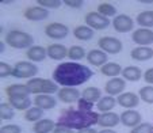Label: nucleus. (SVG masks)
I'll use <instances>...</instances> for the list:
<instances>
[{"label": "nucleus", "mask_w": 153, "mask_h": 133, "mask_svg": "<svg viewBox=\"0 0 153 133\" xmlns=\"http://www.w3.org/2000/svg\"><path fill=\"white\" fill-rule=\"evenodd\" d=\"M8 102L11 103V106L14 107L15 110H19V111H26L31 107L33 102L30 98H12L8 99Z\"/></svg>", "instance_id": "nucleus-30"}, {"label": "nucleus", "mask_w": 153, "mask_h": 133, "mask_svg": "<svg viewBox=\"0 0 153 133\" xmlns=\"http://www.w3.org/2000/svg\"><path fill=\"white\" fill-rule=\"evenodd\" d=\"M122 68L118 63H114V61H108L107 64H104L103 66H100V73L103 76L107 78H118L122 73Z\"/></svg>", "instance_id": "nucleus-25"}, {"label": "nucleus", "mask_w": 153, "mask_h": 133, "mask_svg": "<svg viewBox=\"0 0 153 133\" xmlns=\"http://www.w3.org/2000/svg\"><path fill=\"white\" fill-rule=\"evenodd\" d=\"M0 133H22V128L16 124H8V125H3Z\"/></svg>", "instance_id": "nucleus-39"}, {"label": "nucleus", "mask_w": 153, "mask_h": 133, "mask_svg": "<svg viewBox=\"0 0 153 133\" xmlns=\"http://www.w3.org/2000/svg\"><path fill=\"white\" fill-rule=\"evenodd\" d=\"M81 98L92 102V103L99 102L100 98H102V90L98 88V87H95V86H90V87H87V88L83 90V93H81Z\"/></svg>", "instance_id": "nucleus-27"}, {"label": "nucleus", "mask_w": 153, "mask_h": 133, "mask_svg": "<svg viewBox=\"0 0 153 133\" xmlns=\"http://www.w3.org/2000/svg\"><path fill=\"white\" fill-rule=\"evenodd\" d=\"M62 3L65 4L67 7H69V8H81L84 4V0H62Z\"/></svg>", "instance_id": "nucleus-41"}, {"label": "nucleus", "mask_w": 153, "mask_h": 133, "mask_svg": "<svg viewBox=\"0 0 153 133\" xmlns=\"http://www.w3.org/2000/svg\"><path fill=\"white\" fill-rule=\"evenodd\" d=\"M125 87H126V80L123 78H111L110 80H107L104 84V91L107 95L111 96H118L123 93Z\"/></svg>", "instance_id": "nucleus-12"}, {"label": "nucleus", "mask_w": 153, "mask_h": 133, "mask_svg": "<svg viewBox=\"0 0 153 133\" xmlns=\"http://www.w3.org/2000/svg\"><path fill=\"white\" fill-rule=\"evenodd\" d=\"M37 4L39 7H43L46 10H56V8H60L62 6V0H37Z\"/></svg>", "instance_id": "nucleus-36"}, {"label": "nucleus", "mask_w": 153, "mask_h": 133, "mask_svg": "<svg viewBox=\"0 0 153 133\" xmlns=\"http://www.w3.org/2000/svg\"><path fill=\"white\" fill-rule=\"evenodd\" d=\"M142 78H144V80L146 81L149 86H153V66L152 68H148V69L145 71Z\"/></svg>", "instance_id": "nucleus-42"}, {"label": "nucleus", "mask_w": 153, "mask_h": 133, "mask_svg": "<svg viewBox=\"0 0 153 133\" xmlns=\"http://www.w3.org/2000/svg\"><path fill=\"white\" fill-rule=\"evenodd\" d=\"M34 106L45 110H52L57 106V99L53 95H48V94H41V95H35L34 98Z\"/></svg>", "instance_id": "nucleus-18"}, {"label": "nucleus", "mask_w": 153, "mask_h": 133, "mask_svg": "<svg viewBox=\"0 0 153 133\" xmlns=\"http://www.w3.org/2000/svg\"><path fill=\"white\" fill-rule=\"evenodd\" d=\"M85 25L88 27H91L92 30H104L111 25V20L108 18L100 15L98 11H91L85 15L84 18Z\"/></svg>", "instance_id": "nucleus-7"}, {"label": "nucleus", "mask_w": 153, "mask_h": 133, "mask_svg": "<svg viewBox=\"0 0 153 133\" xmlns=\"http://www.w3.org/2000/svg\"><path fill=\"white\" fill-rule=\"evenodd\" d=\"M140 3H142V4H153V0H140Z\"/></svg>", "instance_id": "nucleus-46"}, {"label": "nucleus", "mask_w": 153, "mask_h": 133, "mask_svg": "<svg viewBox=\"0 0 153 133\" xmlns=\"http://www.w3.org/2000/svg\"><path fill=\"white\" fill-rule=\"evenodd\" d=\"M27 86L31 90V94L34 95H41V94H48V95H53V94L58 93V84L54 80L50 79H43V78H33L27 80Z\"/></svg>", "instance_id": "nucleus-4"}, {"label": "nucleus", "mask_w": 153, "mask_h": 133, "mask_svg": "<svg viewBox=\"0 0 153 133\" xmlns=\"http://www.w3.org/2000/svg\"><path fill=\"white\" fill-rule=\"evenodd\" d=\"M15 109L11 106L10 102H3L0 105V118L1 121H10L15 117Z\"/></svg>", "instance_id": "nucleus-33"}, {"label": "nucleus", "mask_w": 153, "mask_h": 133, "mask_svg": "<svg viewBox=\"0 0 153 133\" xmlns=\"http://www.w3.org/2000/svg\"><path fill=\"white\" fill-rule=\"evenodd\" d=\"M42 117H43V110L37 106H31L29 110L25 111V120L29 122H34L35 124L39 120H42Z\"/></svg>", "instance_id": "nucleus-31"}, {"label": "nucleus", "mask_w": 153, "mask_h": 133, "mask_svg": "<svg viewBox=\"0 0 153 133\" xmlns=\"http://www.w3.org/2000/svg\"><path fill=\"white\" fill-rule=\"evenodd\" d=\"M98 133H117L115 130H113V129H110V128H103V129L100 130V132H98Z\"/></svg>", "instance_id": "nucleus-45"}, {"label": "nucleus", "mask_w": 153, "mask_h": 133, "mask_svg": "<svg viewBox=\"0 0 153 133\" xmlns=\"http://www.w3.org/2000/svg\"><path fill=\"white\" fill-rule=\"evenodd\" d=\"M94 76L91 68L80 63H61L53 71V80L62 87H77L88 81Z\"/></svg>", "instance_id": "nucleus-1"}, {"label": "nucleus", "mask_w": 153, "mask_h": 133, "mask_svg": "<svg viewBox=\"0 0 153 133\" xmlns=\"http://www.w3.org/2000/svg\"><path fill=\"white\" fill-rule=\"evenodd\" d=\"M53 133H75L73 129H69L67 126H62V125H56V129L53 130Z\"/></svg>", "instance_id": "nucleus-43"}, {"label": "nucleus", "mask_w": 153, "mask_h": 133, "mask_svg": "<svg viewBox=\"0 0 153 133\" xmlns=\"http://www.w3.org/2000/svg\"><path fill=\"white\" fill-rule=\"evenodd\" d=\"M114 30L118 33H130L133 31L134 27V20L126 14H119L111 22Z\"/></svg>", "instance_id": "nucleus-9"}, {"label": "nucleus", "mask_w": 153, "mask_h": 133, "mask_svg": "<svg viewBox=\"0 0 153 133\" xmlns=\"http://www.w3.org/2000/svg\"><path fill=\"white\" fill-rule=\"evenodd\" d=\"M131 41L137 43L138 46H149L153 43V30L152 29H140L133 30Z\"/></svg>", "instance_id": "nucleus-10"}, {"label": "nucleus", "mask_w": 153, "mask_h": 133, "mask_svg": "<svg viewBox=\"0 0 153 133\" xmlns=\"http://www.w3.org/2000/svg\"><path fill=\"white\" fill-rule=\"evenodd\" d=\"M1 3L3 4H10V3H14V0H3Z\"/></svg>", "instance_id": "nucleus-48"}, {"label": "nucleus", "mask_w": 153, "mask_h": 133, "mask_svg": "<svg viewBox=\"0 0 153 133\" xmlns=\"http://www.w3.org/2000/svg\"><path fill=\"white\" fill-rule=\"evenodd\" d=\"M87 61L94 66H103L104 64L108 63V56L100 49H92L87 53Z\"/></svg>", "instance_id": "nucleus-17"}, {"label": "nucleus", "mask_w": 153, "mask_h": 133, "mask_svg": "<svg viewBox=\"0 0 153 133\" xmlns=\"http://www.w3.org/2000/svg\"><path fill=\"white\" fill-rule=\"evenodd\" d=\"M57 122H54L50 118H42L33 125V132L34 133H52L56 129Z\"/></svg>", "instance_id": "nucleus-23"}, {"label": "nucleus", "mask_w": 153, "mask_h": 133, "mask_svg": "<svg viewBox=\"0 0 153 133\" xmlns=\"http://www.w3.org/2000/svg\"><path fill=\"white\" fill-rule=\"evenodd\" d=\"M48 56L46 48L41 46V45H33L30 49L26 50V57L29 58V61L31 63H42Z\"/></svg>", "instance_id": "nucleus-20"}, {"label": "nucleus", "mask_w": 153, "mask_h": 133, "mask_svg": "<svg viewBox=\"0 0 153 133\" xmlns=\"http://www.w3.org/2000/svg\"><path fill=\"white\" fill-rule=\"evenodd\" d=\"M45 34L52 40H64L69 34V29H68L67 25L60 23V22H53V23L46 25Z\"/></svg>", "instance_id": "nucleus-8"}, {"label": "nucleus", "mask_w": 153, "mask_h": 133, "mask_svg": "<svg viewBox=\"0 0 153 133\" xmlns=\"http://www.w3.org/2000/svg\"><path fill=\"white\" fill-rule=\"evenodd\" d=\"M38 66L35 63L31 61H18L14 65L12 76L16 79H33L38 73Z\"/></svg>", "instance_id": "nucleus-5"}, {"label": "nucleus", "mask_w": 153, "mask_h": 133, "mask_svg": "<svg viewBox=\"0 0 153 133\" xmlns=\"http://www.w3.org/2000/svg\"><path fill=\"white\" fill-rule=\"evenodd\" d=\"M57 98L64 103H73L77 102L81 96L79 90H76V87H61L57 93Z\"/></svg>", "instance_id": "nucleus-15"}, {"label": "nucleus", "mask_w": 153, "mask_h": 133, "mask_svg": "<svg viewBox=\"0 0 153 133\" xmlns=\"http://www.w3.org/2000/svg\"><path fill=\"white\" fill-rule=\"evenodd\" d=\"M94 31L95 30H92L88 26H77L73 29V35L79 41H90L94 38Z\"/></svg>", "instance_id": "nucleus-29"}, {"label": "nucleus", "mask_w": 153, "mask_h": 133, "mask_svg": "<svg viewBox=\"0 0 153 133\" xmlns=\"http://www.w3.org/2000/svg\"><path fill=\"white\" fill-rule=\"evenodd\" d=\"M31 90L29 88L27 84L14 83L6 87V95L8 99L12 98H30Z\"/></svg>", "instance_id": "nucleus-11"}, {"label": "nucleus", "mask_w": 153, "mask_h": 133, "mask_svg": "<svg viewBox=\"0 0 153 133\" xmlns=\"http://www.w3.org/2000/svg\"><path fill=\"white\" fill-rule=\"evenodd\" d=\"M23 16L31 22H41V20H45L49 18V11L39 6H31L27 7L23 11Z\"/></svg>", "instance_id": "nucleus-13"}, {"label": "nucleus", "mask_w": 153, "mask_h": 133, "mask_svg": "<svg viewBox=\"0 0 153 133\" xmlns=\"http://www.w3.org/2000/svg\"><path fill=\"white\" fill-rule=\"evenodd\" d=\"M130 133H153V125L149 122H141L130 130Z\"/></svg>", "instance_id": "nucleus-37"}, {"label": "nucleus", "mask_w": 153, "mask_h": 133, "mask_svg": "<svg viewBox=\"0 0 153 133\" xmlns=\"http://www.w3.org/2000/svg\"><path fill=\"white\" fill-rule=\"evenodd\" d=\"M46 52H48V57L56 61H60L68 56V49L62 43H50V45H48Z\"/></svg>", "instance_id": "nucleus-19"}, {"label": "nucleus", "mask_w": 153, "mask_h": 133, "mask_svg": "<svg viewBox=\"0 0 153 133\" xmlns=\"http://www.w3.org/2000/svg\"><path fill=\"white\" fill-rule=\"evenodd\" d=\"M0 46H1V48H0V53H3V52H4V46H6V45L3 43V41L0 42Z\"/></svg>", "instance_id": "nucleus-47"}, {"label": "nucleus", "mask_w": 153, "mask_h": 133, "mask_svg": "<svg viewBox=\"0 0 153 133\" xmlns=\"http://www.w3.org/2000/svg\"><path fill=\"white\" fill-rule=\"evenodd\" d=\"M121 122V116L114 111H107V113H103L99 116V122L98 125H100L102 128H110L113 129L114 126Z\"/></svg>", "instance_id": "nucleus-21"}, {"label": "nucleus", "mask_w": 153, "mask_h": 133, "mask_svg": "<svg viewBox=\"0 0 153 133\" xmlns=\"http://www.w3.org/2000/svg\"><path fill=\"white\" fill-rule=\"evenodd\" d=\"M6 43L14 49H30L34 45V38L31 34L23 30H10L6 35Z\"/></svg>", "instance_id": "nucleus-3"}, {"label": "nucleus", "mask_w": 153, "mask_h": 133, "mask_svg": "<svg viewBox=\"0 0 153 133\" xmlns=\"http://www.w3.org/2000/svg\"><path fill=\"white\" fill-rule=\"evenodd\" d=\"M140 96L134 93H122L121 95L117 96V103L121 107L129 110V109H134L140 105Z\"/></svg>", "instance_id": "nucleus-16"}, {"label": "nucleus", "mask_w": 153, "mask_h": 133, "mask_svg": "<svg viewBox=\"0 0 153 133\" xmlns=\"http://www.w3.org/2000/svg\"><path fill=\"white\" fill-rule=\"evenodd\" d=\"M115 105H117V98H114L111 95H106V96H102L100 101L96 103V107H98L99 111L107 113V111H111L115 107Z\"/></svg>", "instance_id": "nucleus-28"}, {"label": "nucleus", "mask_w": 153, "mask_h": 133, "mask_svg": "<svg viewBox=\"0 0 153 133\" xmlns=\"http://www.w3.org/2000/svg\"><path fill=\"white\" fill-rule=\"evenodd\" d=\"M12 72H14V66L12 65H10L8 63H4V61L0 63V78L1 79L12 76Z\"/></svg>", "instance_id": "nucleus-38"}, {"label": "nucleus", "mask_w": 153, "mask_h": 133, "mask_svg": "<svg viewBox=\"0 0 153 133\" xmlns=\"http://www.w3.org/2000/svg\"><path fill=\"white\" fill-rule=\"evenodd\" d=\"M99 116L100 114L95 111H83V110L69 107V109L62 110L61 116L57 120V125H62L73 130L92 128L94 125H98Z\"/></svg>", "instance_id": "nucleus-2"}, {"label": "nucleus", "mask_w": 153, "mask_h": 133, "mask_svg": "<svg viewBox=\"0 0 153 133\" xmlns=\"http://www.w3.org/2000/svg\"><path fill=\"white\" fill-rule=\"evenodd\" d=\"M122 78L125 80H129V81H138L142 79V71L140 69V66L137 65H127L125 66L123 69H122Z\"/></svg>", "instance_id": "nucleus-24"}, {"label": "nucleus", "mask_w": 153, "mask_h": 133, "mask_svg": "<svg viewBox=\"0 0 153 133\" xmlns=\"http://www.w3.org/2000/svg\"><path fill=\"white\" fill-rule=\"evenodd\" d=\"M98 12L100 15H103V16L108 18L110 19V16H117V8L115 6H113V4L110 3H100L98 6Z\"/></svg>", "instance_id": "nucleus-35"}, {"label": "nucleus", "mask_w": 153, "mask_h": 133, "mask_svg": "<svg viewBox=\"0 0 153 133\" xmlns=\"http://www.w3.org/2000/svg\"><path fill=\"white\" fill-rule=\"evenodd\" d=\"M92 107H94V103L90 101H87L84 98H80L77 101V109L79 110H83V111H92Z\"/></svg>", "instance_id": "nucleus-40"}, {"label": "nucleus", "mask_w": 153, "mask_h": 133, "mask_svg": "<svg viewBox=\"0 0 153 133\" xmlns=\"http://www.w3.org/2000/svg\"><path fill=\"white\" fill-rule=\"evenodd\" d=\"M138 96L141 101H144L148 105H153V86H144L140 88Z\"/></svg>", "instance_id": "nucleus-34"}, {"label": "nucleus", "mask_w": 153, "mask_h": 133, "mask_svg": "<svg viewBox=\"0 0 153 133\" xmlns=\"http://www.w3.org/2000/svg\"><path fill=\"white\" fill-rule=\"evenodd\" d=\"M98 46L107 55H118L123 49V43L115 37H102L98 40Z\"/></svg>", "instance_id": "nucleus-6"}, {"label": "nucleus", "mask_w": 153, "mask_h": 133, "mask_svg": "<svg viewBox=\"0 0 153 133\" xmlns=\"http://www.w3.org/2000/svg\"><path fill=\"white\" fill-rule=\"evenodd\" d=\"M77 133H98L94 128H84V129L77 130Z\"/></svg>", "instance_id": "nucleus-44"}, {"label": "nucleus", "mask_w": 153, "mask_h": 133, "mask_svg": "<svg viewBox=\"0 0 153 133\" xmlns=\"http://www.w3.org/2000/svg\"><path fill=\"white\" fill-rule=\"evenodd\" d=\"M136 22L142 29H152L153 27V11L152 10H146V11L140 12L136 18Z\"/></svg>", "instance_id": "nucleus-26"}, {"label": "nucleus", "mask_w": 153, "mask_h": 133, "mask_svg": "<svg viewBox=\"0 0 153 133\" xmlns=\"http://www.w3.org/2000/svg\"><path fill=\"white\" fill-rule=\"evenodd\" d=\"M130 57L136 61H148L153 58V49L150 46H137L130 52Z\"/></svg>", "instance_id": "nucleus-22"}, {"label": "nucleus", "mask_w": 153, "mask_h": 133, "mask_svg": "<svg viewBox=\"0 0 153 133\" xmlns=\"http://www.w3.org/2000/svg\"><path fill=\"white\" fill-rule=\"evenodd\" d=\"M121 122L123 126L127 128H136L137 125H140L142 122V117L138 111H136L134 109H129V110H125L122 111L121 114Z\"/></svg>", "instance_id": "nucleus-14"}, {"label": "nucleus", "mask_w": 153, "mask_h": 133, "mask_svg": "<svg viewBox=\"0 0 153 133\" xmlns=\"http://www.w3.org/2000/svg\"><path fill=\"white\" fill-rule=\"evenodd\" d=\"M84 57H87V53L84 50L83 46H79V45H73L68 49V58H71L72 61L77 63V61L83 60Z\"/></svg>", "instance_id": "nucleus-32"}]
</instances>
